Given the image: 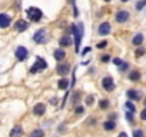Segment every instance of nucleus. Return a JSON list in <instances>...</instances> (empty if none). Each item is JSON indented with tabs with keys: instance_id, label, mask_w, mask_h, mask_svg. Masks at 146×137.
I'll return each mask as SVG.
<instances>
[{
	"instance_id": "obj_1",
	"label": "nucleus",
	"mask_w": 146,
	"mask_h": 137,
	"mask_svg": "<svg viewBox=\"0 0 146 137\" xmlns=\"http://www.w3.org/2000/svg\"><path fill=\"white\" fill-rule=\"evenodd\" d=\"M26 13H27V16L30 17V20H32V22H39V20L42 19V16H43L42 10H40V9H37V7H29Z\"/></svg>"
},
{
	"instance_id": "obj_2",
	"label": "nucleus",
	"mask_w": 146,
	"mask_h": 137,
	"mask_svg": "<svg viewBox=\"0 0 146 137\" xmlns=\"http://www.w3.org/2000/svg\"><path fill=\"white\" fill-rule=\"evenodd\" d=\"M47 67V63L42 59V57H37L36 59V63L32 66V68H30V73H37V72H40V70H44V68Z\"/></svg>"
},
{
	"instance_id": "obj_3",
	"label": "nucleus",
	"mask_w": 146,
	"mask_h": 137,
	"mask_svg": "<svg viewBox=\"0 0 146 137\" xmlns=\"http://www.w3.org/2000/svg\"><path fill=\"white\" fill-rule=\"evenodd\" d=\"M72 32H73V36H75V50H76V53H79V49H80V43H82V32H79L78 30V27L73 24L72 26Z\"/></svg>"
},
{
	"instance_id": "obj_4",
	"label": "nucleus",
	"mask_w": 146,
	"mask_h": 137,
	"mask_svg": "<svg viewBox=\"0 0 146 137\" xmlns=\"http://www.w3.org/2000/svg\"><path fill=\"white\" fill-rule=\"evenodd\" d=\"M33 40L36 41V43H46V32L43 30V29H40V30H37L36 33H35V36H33Z\"/></svg>"
},
{
	"instance_id": "obj_5",
	"label": "nucleus",
	"mask_w": 146,
	"mask_h": 137,
	"mask_svg": "<svg viewBox=\"0 0 146 137\" xmlns=\"http://www.w3.org/2000/svg\"><path fill=\"white\" fill-rule=\"evenodd\" d=\"M16 57H17V60H20V61L26 60V59H27V49L23 47V46L17 47V49H16Z\"/></svg>"
},
{
	"instance_id": "obj_6",
	"label": "nucleus",
	"mask_w": 146,
	"mask_h": 137,
	"mask_svg": "<svg viewBox=\"0 0 146 137\" xmlns=\"http://www.w3.org/2000/svg\"><path fill=\"white\" fill-rule=\"evenodd\" d=\"M127 19H129V12H126V10H119V12L116 13V22H117V23H125Z\"/></svg>"
},
{
	"instance_id": "obj_7",
	"label": "nucleus",
	"mask_w": 146,
	"mask_h": 137,
	"mask_svg": "<svg viewBox=\"0 0 146 137\" xmlns=\"http://www.w3.org/2000/svg\"><path fill=\"white\" fill-rule=\"evenodd\" d=\"M102 86H103V89L108 90V92H112V90L115 89V83H113V80H112L110 77H105V79L102 80Z\"/></svg>"
},
{
	"instance_id": "obj_8",
	"label": "nucleus",
	"mask_w": 146,
	"mask_h": 137,
	"mask_svg": "<svg viewBox=\"0 0 146 137\" xmlns=\"http://www.w3.org/2000/svg\"><path fill=\"white\" fill-rule=\"evenodd\" d=\"M98 32H99L100 36H106V34H109V33H110V24H109L108 22H103V23L99 26Z\"/></svg>"
},
{
	"instance_id": "obj_9",
	"label": "nucleus",
	"mask_w": 146,
	"mask_h": 137,
	"mask_svg": "<svg viewBox=\"0 0 146 137\" xmlns=\"http://www.w3.org/2000/svg\"><path fill=\"white\" fill-rule=\"evenodd\" d=\"M46 111V106L43 103H37L35 107H33V114L35 116H43Z\"/></svg>"
},
{
	"instance_id": "obj_10",
	"label": "nucleus",
	"mask_w": 146,
	"mask_h": 137,
	"mask_svg": "<svg viewBox=\"0 0 146 137\" xmlns=\"http://www.w3.org/2000/svg\"><path fill=\"white\" fill-rule=\"evenodd\" d=\"M10 22H12V17L10 16H7L6 13H2L0 14V27H7L9 24H10Z\"/></svg>"
},
{
	"instance_id": "obj_11",
	"label": "nucleus",
	"mask_w": 146,
	"mask_h": 137,
	"mask_svg": "<svg viewBox=\"0 0 146 137\" xmlns=\"http://www.w3.org/2000/svg\"><path fill=\"white\" fill-rule=\"evenodd\" d=\"M23 136V128H22V126H15L13 128H12V131H10V137H22Z\"/></svg>"
},
{
	"instance_id": "obj_12",
	"label": "nucleus",
	"mask_w": 146,
	"mask_h": 137,
	"mask_svg": "<svg viewBox=\"0 0 146 137\" xmlns=\"http://www.w3.org/2000/svg\"><path fill=\"white\" fill-rule=\"evenodd\" d=\"M57 74H60V76H66L67 73H69V70H70V67H69V64H60V66H57Z\"/></svg>"
},
{
	"instance_id": "obj_13",
	"label": "nucleus",
	"mask_w": 146,
	"mask_h": 137,
	"mask_svg": "<svg viewBox=\"0 0 146 137\" xmlns=\"http://www.w3.org/2000/svg\"><path fill=\"white\" fill-rule=\"evenodd\" d=\"M127 97H129L130 100H139V99H140V93H139L137 90L130 89V90L127 92Z\"/></svg>"
},
{
	"instance_id": "obj_14",
	"label": "nucleus",
	"mask_w": 146,
	"mask_h": 137,
	"mask_svg": "<svg viewBox=\"0 0 146 137\" xmlns=\"http://www.w3.org/2000/svg\"><path fill=\"white\" fill-rule=\"evenodd\" d=\"M27 27H29V23L25 22V20H19V22L16 23V29H17L19 32H23V30H26Z\"/></svg>"
},
{
	"instance_id": "obj_15",
	"label": "nucleus",
	"mask_w": 146,
	"mask_h": 137,
	"mask_svg": "<svg viewBox=\"0 0 146 137\" xmlns=\"http://www.w3.org/2000/svg\"><path fill=\"white\" fill-rule=\"evenodd\" d=\"M66 57V53H64V50L63 49H57V50H54V59L56 60H63Z\"/></svg>"
},
{
	"instance_id": "obj_16",
	"label": "nucleus",
	"mask_w": 146,
	"mask_h": 137,
	"mask_svg": "<svg viewBox=\"0 0 146 137\" xmlns=\"http://www.w3.org/2000/svg\"><path fill=\"white\" fill-rule=\"evenodd\" d=\"M70 43H72V40H70L69 36H63V37L59 40V44H60L62 47H67V46H70Z\"/></svg>"
},
{
	"instance_id": "obj_17",
	"label": "nucleus",
	"mask_w": 146,
	"mask_h": 137,
	"mask_svg": "<svg viewBox=\"0 0 146 137\" xmlns=\"http://www.w3.org/2000/svg\"><path fill=\"white\" fill-rule=\"evenodd\" d=\"M142 41H143V36H142L140 33H137V34L133 37V40H132V43H133L135 46H140Z\"/></svg>"
},
{
	"instance_id": "obj_18",
	"label": "nucleus",
	"mask_w": 146,
	"mask_h": 137,
	"mask_svg": "<svg viewBox=\"0 0 146 137\" xmlns=\"http://www.w3.org/2000/svg\"><path fill=\"white\" fill-rule=\"evenodd\" d=\"M103 127H105V130L110 131V130H113V128H115L116 126H115V121L109 120V121H105V123H103Z\"/></svg>"
},
{
	"instance_id": "obj_19",
	"label": "nucleus",
	"mask_w": 146,
	"mask_h": 137,
	"mask_svg": "<svg viewBox=\"0 0 146 137\" xmlns=\"http://www.w3.org/2000/svg\"><path fill=\"white\" fill-rule=\"evenodd\" d=\"M139 79H140V73H139L137 70L132 72V73H130V76H129V80H132V82H137Z\"/></svg>"
},
{
	"instance_id": "obj_20",
	"label": "nucleus",
	"mask_w": 146,
	"mask_h": 137,
	"mask_svg": "<svg viewBox=\"0 0 146 137\" xmlns=\"http://www.w3.org/2000/svg\"><path fill=\"white\" fill-rule=\"evenodd\" d=\"M57 86H59V89H62V90H63V89H67V87H69V80H67V79H62V80H59V84H57Z\"/></svg>"
},
{
	"instance_id": "obj_21",
	"label": "nucleus",
	"mask_w": 146,
	"mask_h": 137,
	"mask_svg": "<svg viewBox=\"0 0 146 137\" xmlns=\"http://www.w3.org/2000/svg\"><path fill=\"white\" fill-rule=\"evenodd\" d=\"M30 137H44V133H43V130H35V131H32Z\"/></svg>"
},
{
	"instance_id": "obj_22",
	"label": "nucleus",
	"mask_w": 146,
	"mask_h": 137,
	"mask_svg": "<svg viewBox=\"0 0 146 137\" xmlns=\"http://www.w3.org/2000/svg\"><path fill=\"white\" fill-rule=\"evenodd\" d=\"M125 107H126L129 111H132V113L135 111V106H133V103H132V101H126V103H125Z\"/></svg>"
},
{
	"instance_id": "obj_23",
	"label": "nucleus",
	"mask_w": 146,
	"mask_h": 137,
	"mask_svg": "<svg viewBox=\"0 0 146 137\" xmlns=\"http://www.w3.org/2000/svg\"><path fill=\"white\" fill-rule=\"evenodd\" d=\"M135 54H136V57H142V56L145 54V49H143V47H139V49H136Z\"/></svg>"
},
{
	"instance_id": "obj_24",
	"label": "nucleus",
	"mask_w": 146,
	"mask_h": 137,
	"mask_svg": "<svg viewBox=\"0 0 146 137\" xmlns=\"http://www.w3.org/2000/svg\"><path fill=\"white\" fill-rule=\"evenodd\" d=\"M99 107H100V109H108V107H109V101H108V100H100Z\"/></svg>"
},
{
	"instance_id": "obj_25",
	"label": "nucleus",
	"mask_w": 146,
	"mask_h": 137,
	"mask_svg": "<svg viewBox=\"0 0 146 137\" xmlns=\"http://www.w3.org/2000/svg\"><path fill=\"white\" fill-rule=\"evenodd\" d=\"M93 101H95V97H93V96H88V97H86V104H88V106H92Z\"/></svg>"
},
{
	"instance_id": "obj_26",
	"label": "nucleus",
	"mask_w": 146,
	"mask_h": 137,
	"mask_svg": "<svg viewBox=\"0 0 146 137\" xmlns=\"http://www.w3.org/2000/svg\"><path fill=\"white\" fill-rule=\"evenodd\" d=\"M133 137H143V131L142 130H135L133 131Z\"/></svg>"
},
{
	"instance_id": "obj_27",
	"label": "nucleus",
	"mask_w": 146,
	"mask_h": 137,
	"mask_svg": "<svg viewBox=\"0 0 146 137\" xmlns=\"http://www.w3.org/2000/svg\"><path fill=\"white\" fill-rule=\"evenodd\" d=\"M106 46H108V41H106V40H103V41L98 43V47H99V49H105Z\"/></svg>"
},
{
	"instance_id": "obj_28",
	"label": "nucleus",
	"mask_w": 146,
	"mask_h": 137,
	"mask_svg": "<svg viewBox=\"0 0 146 137\" xmlns=\"http://www.w3.org/2000/svg\"><path fill=\"white\" fill-rule=\"evenodd\" d=\"M100 60H102L103 63H108V61L110 60V56H109V54H105V56H102V57H100Z\"/></svg>"
},
{
	"instance_id": "obj_29",
	"label": "nucleus",
	"mask_w": 146,
	"mask_h": 137,
	"mask_svg": "<svg viewBox=\"0 0 146 137\" xmlns=\"http://www.w3.org/2000/svg\"><path fill=\"white\" fill-rule=\"evenodd\" d=\"M145 3H146V2H145V0H142V2H139V3H136V9H137V10H140V9H142V7L145 6Z\"/></svg>"
},
{
	"instance_id": "obj_30",
	"label": "nucleus",
	"mask_w": 146,
	"mask_h": 137,
	"mask_svg": "<svg viewBox=\"0 0 146 137\" xmlns=\"http://www.w3.org/2000/svg\"><path fill=\"white\" fill-rule=\"evenodd\" d=\"M113 63L116 64V66H122L123 63H122V60L120 59H113Z\"/></svg>"
},
{
	"instance_id": "obj_31",
	"label": "nucleus",
	"mask_w": 146,
	"mask_h": 137,
	"mask_svg": "<svg viewBox=\"0 0 146 137\" xmlns=\"http://www.w3.org/2000/svg\"><path fill=\"white\" fill-rule=\"evenodd\" d=\"M83 111H85V109H83L82 106H79V107H76V113H78V114H82Z\"/></svg>"
},
{
	"instance_id": "obj_32",
	"label": "nucleus",
	"mask_w": 146,
	"mask_h": 137,
	"mask_svg": "<svg viewBox=\"0 0 146 137\" xmlns=\"http://www.w3.org/2000/svg\"><path fill=\"white\" fill-rule=\"evenodd\" d=\"M126 117H127V120H129V121H132V120H133V116H132V111H127V113H126Z\"/></svg>"
},
{
	"instance_id": "obj_33",
	"label": "nucleus",
	"mask_w": 146,
	"mask_h": 137,
	"mask_svg": "<svg viewBox=\"0 0 146 137\" xmlns=\"http://www.w3.org/2000/svg\"><path fill=\"white\" fill-rule=\"evenodd\" d=\"M140 119H142V120H146V109L140 113Z\"/></svg>"
},
{
	"instance_id": "obj_34",
	"label": "nucleus",
	"mask_w": 146,
	"mask_h": 137,
	"mask_svg": "<svg viewBox=\"0 0 146 137\" xmlns=\"http://www.w3.org/2000/svg\"><path fill=\"white\" fill-rule=\"evenodd\" d=\"M127 67H129V66H127V63H123V64L120 66V70H126Z\"/></svg>"
},
{
	"instance_id": "obj_35",
	"label": "nucleus",
	"mask_w": 146,
	"mask_h": 137,
	"mask_svg": "<svg viewBox=\"0 0 146 137\" xmlns=\"http://www.w3.org/2000/svg\"><path fill=\"white\" fill-rule=\"evenodd\" d=\"M89 51H90V47H88V49H85V50L82 51V54L85 56V54H86V53H89Z\"/></svg>"
},
{
	"instance_id": "obj_36",
	"label": "nucleus",
	"mask_w": 146,
	"mask_h": 137,
	"mask_svg": "<svg viewBox=\"0 0 146 137\" xmlns=\"http://www.w3.org/2000/svg\"><path fill=\"white\" fill-rule=\"evenodd\" d=\"M119 137H127V134H126V133H120Z\"/></svg>"
},
{
	"instance_id": "obj_37",
	"label": "nucleus",
	"mask_w": 146,
	"mask_h": 137,
	"mask_svg": "<svg viewBox=\"0 0 146 137\" xmlns=\"http://www.w3.org/2000/svg\"><path fill=\"white\" fill-rule=\"evenodd\" d=\"M122 2H123V3H126V2H129V0H122Z\"/></svg>"
},
{
	"instance_id": "obj_38",
	"label": "nucleus",
	"mask_w": 146,
	"mask_h": 137,
	"mask_svg": "<svg viewBox=\"0 0 146 137\" xmlns=\"http://www.w3.org/2000/svg\"><path fill=\"white\" fill-rule=\"evenodd\" d=\"M145 106H146V99H145Z\"/></svg>"
},
{
	"instance_id": "obj_39",
	"label": "nucleus",
	"mask_w": 146,
	"mask_h": 137,
	"mask_svg": "<svg viewBox=\"0 0 146 137\" xmlns=\"http://www.w3.org/2000/svg\"><path fill=\"white\" fill-rule=\"evenodd\" d=\"M105 2H110V0H105Z\"/></svg>"
}]
</instances>
